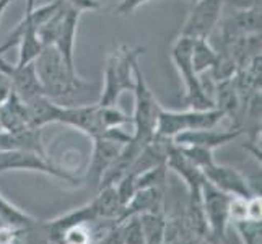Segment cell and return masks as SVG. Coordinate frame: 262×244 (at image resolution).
I'll use <instances>...</instances> for the list:
<instances>
[{"mask_svg": "<svg viewBox=\"0 0 262 244\" xmlns=\"http://www.w3.org/2000/svg\"><path fill=\"white\" fill-rule=\"evenodd\" d=\"M33 64L44 96L60 106L92 104L88 98L98 92V86L78 77L77 70L69 69L56 46L44 48Z\"/></svg>", "mask_w": 262, "mask_h": 244, "instance_id": "cell-1", "label": "cell"}, {"mask_svg": "<svg viewBox=\"0 0 262 244\" xmlns=\"http://www.w3.org/2000/svg\"><path fill=\"white\" fill-rule=\"evenodd\" d=\"M145 49L117 44L110 52L104 65V83L99 92V106H116L124 92L134 90V69Z\"/></svg>", "mask_w": 262, "mask_h": 244, "instance_id": "cell-2", "label": "cell"}, {"mask_svg": "<svg viewBox=\"0 0 262 244\" xmlns=\"http://www.w3.org/2000/svg\"><path fill=\"white\" fill-rule=\"evenodd\" d=\"M134 116H132V125L134 134L132 140L139 145L145 147L148 142L153 140L157 130L158 116L161 111V106L157 101L155 95L147 85L145 77L140 65L137 64L134 69Z\"/></svg>", "mask_w": 262, "mask_h": 244, "instance_id": "cell-3", "label": "cell"}, {"mask_svg": "<svg viewBox=\"0 0 262 244\" xmlns=\"http://www.w3.org/2000/svg\"><path fill=\"white\" fill-rule=\"evenodd\" d=\"M192 44L194 39L186 38V36H179L176 42L171 49V60L174 62V65L179 72L181 78L184 81L186 86V103L189 109H212L215 107L213 98L209 96L207 90L202 83V80L194 72L192 67Z\"/></svg>", "mask_w": 262, "mask_h": 244, "instance_id": "cell-4", "label": "cell"}, {"mask_svg": "<svg viewBox=\"0 0 262 244\" xmlns=\"http://www.w3.org/2000/svg\"><path fill=\"white\" fill-rule=\"evenodd\" d=\"M225 119V114L212 107V109H187V111H165L161 109L157 122L155 137L173 140L178 134L187 130H201L216 127Z\"/></svg>", "mask_w": 262, "mask_h": 244, "instance_id": "cell-5", "label": "cell"}, {"mask_svg": "<svg viewBox=\"0 0 262 244\" xmlns=\"http://www.w3.org/2000/svg\"><path fill=\"white\" fill-rule=\"evenodd\" d=\"M223 8V0H194L179 36L191 39H209V36L216 30Z\"/></svg>", "mask_w": 262, "mask_h": 244, "instance_id": "cell-6", "label": "cell"}, {"mask_svg": "<svg viewBox=\"0 0 262 244\" xmlns=\"http://www.w3.org/2000/svg\"><path fill=\"white\" fill-rule=\"evenodd\" d=\"M230 194L220 191L215 186H212L209 181H204L202 184V210L207 225L210 227V231L213 234L215 239H222L225 241V230H227V223H228V204L231 201Z\"/></svg>", "mask_w": 262, "mask_h": 244, "instance_id": "cell-7", "label": "cell"}, {"mask_svg": "<svg viewBox=\"0 0 262 244\" xmlns=\"http://www.w3.org/2000/svg\"><path fill=\"white\" fill-rule=\"evenodd\" d=\"M57 122L72 125V127L85 132L92 139H98L104 135V127L101 122V107H99L98 103L60 106Z\"/></svg>", "mask_w": 262, "mask_h": 244, "instance_id": "cell-8", "label": "cell"}, {"mask_svg": "<svg viewBox=\"0 0 262 244\" xmlns=\"http://www.w3.org/2000/svg\"><path fill=\"white\" fill-rule=\"evenodd\" d=\"M201 171L204 178L209 181L212 186H215L216 189H220V191L227 192L233 197L251 198L254 195L246 178H243L236 169H233L230 166H220V165H216L215 161H212L207 166H204Z\"/></svg>", "mask_w": 262, "mask_h": 244, "instance_id": "cell-9", "label": "cell"}, {"mask_svg": "<svg viewBox=\"0 0 262 244\" xmlns=\"http://www.w3.org/2000/svg\"><path fill=\"white\" fill-rule=\"evenodd\" d=\"M0 70L8 77L10 81L12 92L20 96L23 101L42 95V88L38 80L34 70V64H26V65H16V64H8L4 57H0Z\"/></svg>", "mask_w": 262, "mask_h": 244, "instance_id": "cell-10", "label": "cell"}, {"mask_svg": "<svg viewBox=\"0 0 262 244\" xmlns=\"http://www.w3.org/2000/svg\"><path fill=\"white\" fill-rule=\"evenodd\" d=\"M239 134L241 130L231 129V127L223 129V130L212 127V129L187 130L183 134H178L171 142H173L176 147H202V148H209L213 151V148L234 140Z\"/></svg>", "mask_w": 262, "mask_h": 244, "instance_id": "cell-11", "label": "cell"}, {"mask_svg": "<svg viewBox=\"0 0 262 244\" xmlns=\"http://www.w3.org/2000/svg\"><path fill=\"white\" fill-rule=\"evenodd\" d=\"M80 15L82 13L67 5V12H66L64 18H62L60 26H59L57 34H56V39H54V44H52V46L57 48L62 59L66 60V64L72 70H77L75 69L74 49H75V38H77V28H78Z\"/></svg>", "mask_w": 262, "mask_h": 244, "instance_id": "cell-12", "label": "cell"}, {"mask_svg": "<svg viewBox=\"0 0 262 244\" xmlns=\"http://www.w3.org/2000/svg\"><path fill=\"white\" fill-rule=\"evenodd\" d=\"M30 127H33V125L30 122L25 101L20 99L16 93L10 92L5 101L0 104V130L16 134Z\"/></svg>", "mask_w": 262, "mask_h": 244, "instance_id": "cell-13", "label": "cell"}, {"mask_svg": "<svg viewBox=\"0 0 262 244\" xmlns=\"http://www.w3.org/2000/svg\"><path fill=\"white\" fill-rule=\"evenodd\" d=\"M95 140V148H93V157L92 163H90L88 169V179H95V183H99L103 174L113 165V161L117 158L119 151L122 150L124 145L117 143L114 140H110L106 137H98Z\"/></svg>", "mask_w": 262, "mask_h": 244, "instance_id": "cell-14", "label": "cell"}, {"mask_svg": "<svg viewBox=\"0 0 262 244\" xmlns=\"http://www.w3.org/2000/svg\"><path fill=\"white\" fill-rule=\"evenodd\" d=\"M10 34L18 39V46H20V49H18L16 65L31 64V62H34V59L39 56V52L44 49L42 42L38 38V33H36V28L30 23H26L23 18H21V21L15 26V30Z\"/></svg>", "mask_w": 262, "mask_h": 244, "instance_id": "cell-15", "label": "cell"}, {"mask_svg": "<svg viewBox=\"0 0 262 244\" xmlns=\"http://www.w3.org/2000/svg\"><path fill=\"white\" fill-rule=\"evenodd\" d=\"M26 109H28V116H30V122L33 127H44V125L57 122V116L60 111V104H57L56 101H52L51 98L44 96V95H38L28 101H25Z\"/></svg>", "mask_w": 262, "mask_h": 244, "instance_id": "cell-16", "label": "cell"}, {"mask_svg": "<svg viewBox=\"0 0 262 244\" xmlns=\"http://www.w3.org/2000/svg\"><path fill=\"white\" fill-rule=\"evenodd\" d=\"M99 195L92 202V209L98 220H117L122 212V204L117 195L116 186H106L99 189Z\"/></svg>", "mask_w": 262, "mask_h": 244, "instance_id": "cell-17", "label": "cell"}, {"mask_svg": "<svg viewBox=\"0 0 262 244\" xmlns=\"http://www.w3.org/2000/svg\"><path fill=\"white\" fill-rule=\"evenodd\" d=\"M192 67L197 75L212 70L219 62V52L213 49L207 39H194L192 44Z\"/></svg>", "mask_w": 262, "mask_h": 244, "instance_id": "cell-18", "label": "cell"}, {"mask_svg": "<svg viewBox=\"0 0 262 244\" xmlns=\"http://www.w3.org/2000/svg\"><path fill=\"white\" fill-rule=\"evenodd\" d=\"M140 227L143 231L145 244H163L166 221L161 212L157 213H140L139 215Z\"/></svg>", "mask_w": 262, "mask_h": 244, "instance_id": "cell-19", "label": "cell"}, {"mask_svg": "<svg viewBox=\"0 0 262 244\" xmlns=\"http://www.w3.org/2000/svg\"><path fill=\"white\" fill-rule=\"evenodd\" d=\"M0 220H2L5 227H10L13 230L30 228L33 225L38 223L36 220H33L31 216L15 209L12 204H8L2 195H0Z\"/></svg>", "mask_w": 262, "mask_h": 244, "instance_id": "cell-20", "label": "cell"}, {"mask_svg": "<svg viewBox=\"0 0 262 244\" xmlns=\"http://www.w3.org/2000/svg\"><path fill=\"white\" fill-rule=\"evenodd\" d=\"M166 174H168V166L166 163L160 166H155L151 169L143 171V173L134 176L135 178V189H145V187H160L163 189L166 183Z\"/></svg>", "mask_w": 262, "mask_h": 244, "instance_id": "cell-21", "label": "cell"}, {"mask_svg": "<svg viewBox=\"0 0 262 244\" xmlns=\"http://www.w3.org/2000/svg\"><path fill=\"white\" fill-rule=\"evenodd\" d=\"M59 244H93L90 223H80L69 227L60 234Z\"/></svg>", "mask_w": 262, "mask_h": 244, "instance_id": "cell-22", "label": "cell"}, {"mask_svg": "<svg viewBox=\"0 0 262 244\" xmlns=\"http://www.w3.org/2000/svg\"><path fill=\"white\" fill-rule=\"evenodd\" d=\"M119 228H121L124 244H145L139 215H134V216H129V218L122 220L119 223Z\"/></svg>", "mask_w": 262, "mask_h": 244, "instance_id": "cell-23", "label": "cell"}, {"mask_svg": "<svg viewBox=\"0 0 262 244\" xmlns=\"http://www.w3.org/2000/svg\"><path fill=\"white\" fill-rule=\"evenodd\" d=\"M228 220L234 223H241L248 220V198L231 197V201L228 204Z\"/></svg>", "mask_w": 262, "mask_h": 244, "instance_id": "cell-24", "label": "cell"}, {"mask_svg": "<svg viewBox=\"0 0 262 244\" xmlns=\"http://www.w3.org/2000/svg\"><path fill=\"white\" fill-rule=\"evenodd\" d=\"M147 2H150V0H121L119 5L114 8V15L116 16H129Z\"/></svg>", "mask_w": 262, "mask_h": 244, "instance_id": "cell-25", "label": "cell"}, {"mask_svg": "<svg viewBox=\"0 0 262 244\" xmlns=\"http://www.w3.org/2000/svg\"><path fill=\"white\" fill-rule=\"evenodd\" d=\"M66 4L72 8H75L80 13L95 12V10H99V7H101V4H99L98 0H66Z\"/></svg>", "mask_w": 262, "mask_h": 244, "instance_id": "cell-26", "label": "cell"}, {"mask_svg": "<svg viewBox=\"0 0 262 244\" xmlns=\"http://www.w3.org/2000/svg\"><path fill=\"white\" fill-rule=\"evenodd\" d=\"M262 218V201L260 195H252L248 198V220L260 221Z\"/></svg>", "mask_w": 262, "mask_h": 244, "instance_id": "cell-27", "label": "cell"}, {"mask_svg": "<svg viewBox=\"0 0 262 244\" xmlns=\"http://www.w3.org/2000/svg\"><path fill=\"white\" fill-rule=\"evenodd\" d=\"M95 244H124L122 242V234H121V228H119V223H117V227L113 228L107 234H104V236L96 241Z\"/></svg>", "mask_w": 262, "mask_h": 244, "instance_id": "cell-28", "label": "cell"}, {"mask_svg": "<svg viewBox=\"0 0 262 244\" xmlns=\"http://www.w3.org/2000/svg\"><path fill=\"white\" fill-rule=\"evenodd\" d=\"M18 230L10 227H0V244H15Z\"/></svg>", "mask_w": 262, "mask_h": 244, "instance_id": "cell-29", "label": "cell"}, {"mask_svg": "<svg viewBox=\"0 0 262 244\" xmlns=\"http://www.w3.org/2000/svg\"><path fill=\"white\" fill-rule=\"evenodd\" d=\"M12 92V86H10V81H8V77L0 70V104H2L7 96L10 95Z\"/></svg>", "mask_w": 262, "mask_h": 244, "instance_id": "cell-30", "label": "cell"}, {"mask_svg": "<svg viewBox=\"0 0 262 244\" xmlns=\"http://www.w3.org/2000/svg\"><path fill=\"white\" fill-rule=\"evenodd\" d=\"M225 5H230L233 8H248L260 5V0H223Z\"/></svg>", "mask_w": 262, "mask_h": 244, "instance_id": "cell-31", "label": "cell"}, {"mask_svg": "<svg viewBox=\"0 0 262 244\" xmlns=\"http://www.w3.org/2000/svg\"><path fill=\"white\" fill-rule=\"evenodd\" d=\"M12 2H13V0H0V20H2L4 12L7 10V7L10 5Z\"/></svg>", "mask_w": 262, "mask_h": 244, "instance_id": "cell-32", "label": "cell"}, {"mask_svg": "<svg viewBox=\"0 0 262 244\" xmlns=\"http://www.w3.org/2000/svg\"><path fill=\"white\" fill-rule=\"evenodd\" d=\"M33 7H36V0H26V10L25 12H30Z\"/></svg>", "mask_w": 262, "mask_h": 244, "instance_id": "cell-33", "label": "cell"}, {"mask_svg": "<svg viewBox=\"0 0 262 244\" xmlns=\"http://www.w3.org/2000/svg\"><path fill=\"white\" fill-rule=\"evenodd\" d=\"M0 227H5V225L2 223V220H0Z\"/></svg>", "mask_w": 262, "mask_h": 244, "instance_id": "cell-34", "label": "cell"}, {"mask_svg": "<svg viewBox=\"0 0 262 244\" xmlns=\"http://www.w3.org/2000/svg\"><path fill=\"white\" fill-rule=\"evenodd\" d=\"M98 2H99V0H98Z\"/></svg>", "mask_w": 262, "mask_h": 244, "instance_id": "cell-35", "label": "cell"}, {"mask_svg": "<svg viewBox=\"0 0 262 244\" xmlns=\"http://www.w3.org/2000/svg\"><path fill=\"white\" fill-rule=\"evenodd\" d=\"M192 2H194V0H192Z\"/></svg>", "mask_w": 262, "mask_h": 244, "instance_id": "cell-36", "label": "cell"}]
</instances>
